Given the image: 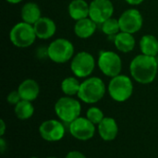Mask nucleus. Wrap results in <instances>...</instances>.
<instances>
[{
  "label": "nucleus",
  "instance_id": "f257e3e1",
  "mask_svg": "<svg viewBox=\"0 0 158 158\" xmlns=\"http://www.w3.org/2000/svg\"><path fill=\"white\" fill-rule=\"evenodd\" d=\"M158 71V59L143 54L136 56L130 64L131 76L141 84L152 83L156 78Z\"/></svg>",
  "mask_w": 158,
  "mask_h": 158
},
{
  "label": "nucleus",
  "instance_id": "f03ea898",
  "mask_svg": "<svg viewBox=\"0 0 158 158\" xmlns=\"http://www.w3.org/2000/svg\"><path fill=\"white\" fill-rule=\"evenodd\" d=\"M106 91V84L101 78L89 77L81 81L77 96L81 102L93 105L103 99Z\"/></svg>",
  "mask_w": 158,
  "mask_h": 158
},
{
  "label": "nucleus",
  "instance_id": "7ed1b4c3",
  "mask_svg": "<svg viewBox=\"0 0 158 158\" xmlns=\"http://www.w3.org/2000/svg\"><path fill=\"white\" fill-rule=\"evenodd\" d=\"M133 89L132 80L124 74H119L111 78L107 86V92L110 97L118 103L129 100L133 94Z\"/></svg>",
  "mask_w": 158,
  "mask_h": 158
},
{
  "label": "nucleus",
  "instance_id": "20e7f679",
  "mask_svg": "<svg viewBox=\"0 0 158 158\" xmlns=\"http://www.w3.org/2000/svg\"><path fill=\"white\" fill-rule=\"evenodd\" d=\"M55 113L60 121L64 123H71L81 117V102L72 96L60 97L55 104Z\"/></svg>",
  "mask_w": 158,
  "mask_h": 158
},
{
  "label": "nucleus",
  "instance_id": "39448f33",
  "mask_svg": "<svg viewBox=\"0 0 158 158\" xmlns=\"http://www.w3.org/2000/svg\"><path fill=\"white\" fill-rule=\"evenodd\" d=\"M36 38L33 25L24 21L16 23L9 31V40L18 48L30 47L34 44Z\"/></svg>",
  "mask_w": 158,
  "mask_h": 158
},
{
  "label": "nucleus",
  "instance_id": "423d86ee",
  "mask_svg": "<svg viewBox=\"0 0 158 158\" xmlns=\"http://www.w3.org/2000/svg\"><path fill=\"white\" fill-rule=\"evenodd\" d=\"M47 52L48 58L51 61L56 64H64L71 61L75 55V48L69 40L65 38H57L47 46Z\"/></svg>",
  "mask_w": 158,
  "mask_h": 158
},
{
  "label": "nucleus",
  "instance_id": "0eeeda50",
  "mask_svg": "<svg viewBox=\"0 0 158 158\" xmlns=\"http://www.w3.org/2000/svg\"><path fill=\"white\" fill-rule=\"evenodd\" d=\"M94 56L86 51H81L74 55L70 61V70L77 78L86 79L91 76L95 69Z\"/></svg>",
  "mask_w": 158,
  "mask_h": 158
},
{
  "label": "nucleus",
  "instance_id": "6e6552de",
  "mask_svg": "<svg viewBox=\"0 0 158 158\" xmlns=\"http://www.w3.org/2000/svg\"><path fill=\"white\" fill-rule=\"evenodd\" d=\"M97 66L104 75L113 78L121 73L122 60L118 53L110 50H102L98 56Z\"/></svg>",
  "mask_w": 158,
  "mask_h": 158
},
{
  "label": "nucleus",
  "instance_id": "1a4fd4ad",
  "mask_svg": "<svg viewBox=\"0 0 158 158\" xmlns=\"http://www.w3.org/2000/svg\"><path fill=\"white\" fill-rule=\"evenodd\" d=\"M118 22L121 31L134 34L142 29L143 18L137 8H129L119 16Z\"/></svg>",
  "mask_w": 158,
  "mask_h": 158
},
{
  "label": "nucleus",
  "instance_id": "9d476101",
  "mask_svg": "<svg viewBox=\"0 0 158 158\" xmlns=\"http://www.w3.org/2000/svg\"><path fill=\"white\" fill-rule=\"evenodd\" d=\"M114 14V5L110 0H93L90 3L89 18L96 24H102Z\"/></svg>",
  "mask_w": 158,
  "mask_h": 158
},
{
  "label": "nucleus",
  "instance_id": "9b49d317",
  "mask_svg": "<svg viewBox=\"0 0 158 158\" xmlns=\"http://www.w3.org/2000/svg\"><path fill=\"white\" fill-rule=\"evenodd\" d=\"M69 130L70 134L79 141H88L94 136L95 125L86 117H79L69 123Z\"/></svg>",
  "mask_w": 158,
  "mask_h": 158
},
{
  "label": "nucleus",
  "instance_id": "f8f14e48",
  "mask_svg": "<svg viewBox=\"0 0 158 158\" xmlns=\"http://www.w3.org/2000/svg\"><path fill=\"white\" fill-rule=\"evenodd\" d=\"M65 127L63 123L57 119H47L43 121L39 126V133L41 137L47 142H58L65 135Z\"/></svg>",
  "mask_w": 158,
  "mask_h": 158
},
{
  "label": "nucleus",
  "instance_id": "ddd939ff",
  "mask_svg": "<svg viewBox=\"0 0 158 158\" xmlns=\"http://www.w3.org/2000/svg\"><path fill=\"white\" fill-rule=\"evenodd\" d=\"M33 28L37 38L41 40L52 38L56 31V22L48 17H42L33 24Z\"/></svg>",
  "mask_w": 158,
  "mask_h": 158
},
{
  "label": "nucleus",
  "instance_id": "4468645a",
  "mask_svg": "<svg viewBox=\"0 0 158 158\" xmlns=\"http://www.w3.org/2000/svg\"><path fill=\"white\" fill-rule=\"evenodd\" d=\"M99 136L106 142L115 140L118 134V126L115 118L105 117L104 119L97 125Z\"/></svg>",
  "mask_w": 158,
  "mask_h": 158
},
{
  "label": "nucleus",
  "instance_id": "2eb2a0df",
  "mask_svg": "<svg viewBox=\"0 0 158 158\" xmlns=\"http://www.w3.org/2000/svg\"><path fill=\"white\" fill-rule=\"evenodd\" d=\"M18 91L22 100L32 102L37 99L40 94V86L33 79H26L20 82Z\"/></svg>",
  "mask_w": 158,
  "mask_h": 158
},
{
  "label": "nucleus",
  "instance_id": "dca6fc26",
  "mask_svg": "<svg viewBox=\"0 0 158 158\" xmlns=\"http://www.w3.org/2000/svg\"><path fill=\"white\" fill-rule=\"evenodd\" d=\"M96 25L97 24L89 17L80 19L75 22L74 33L81 39H88L94 34L96 31Z\"/></svg>",
  "mask_w": 158,
  "mask_h": 158
},
{
  "label": "nucleus",
  "instance_id": "f3484780",
  "mask_svg": "<svg viewBox=\"0 0 158 158\" xmlns=\"http://www.w3.org/2000/svg\"><path fill=\"white\" fill-rule=\"evenodd\" d=\"M90 4L85 0H72L69 4L68 12L69 17L78 21L80 19L89 17Z\"/></svg>",
  "mask_w": 158,
  "mask_h": 158
},
{
  "label": "nucleus",
  "instance_id": "a211bd4d",
  "mask_svg": "<svg viewBox=\"0 0 158 158\" xmlns=\"http://www.w3.org/2000/svg\"><path fill=\"white\" fill-rule=\"evenodd\" d=\"M113 41L116 48L121 53L131 52L136 44L133 34L124 31H119L117 35H115L113 37Z\"/></svg>",
  "mask_w": 158,
  "mask_h": 158
},
{
  "label": "nucleus",
  "instance_id": "6ab92c4d",
  "mask_svg": "<svg viewBox=\"0 0 158 158\" xmlns=\"http://www.w3.org/2000/svg\"><path fill=\"white\" fill-rule=\"evenodd\" d=\"M20 17L22 21L33 25L38 19L42 18L41 8L34 2H27L21 7Z\"/></svg>",
  "mask_w": 158,
  "mask_h": 158
},
{
  "label": "nucleus",
  "instance_id": "aec40b11",
  "mask_svg": "<svg viewBox=\"0 0 158 158\" xmlns=\"http://www.w3.org/2000/svg\"><path fill=\"white\" fill-rule=\"evenodd\" d=\"M140 49L142 54L156 56L158 55V39L152 34H145L140 40Z\"/></svg>",
  "mask_w": 158,
  "mask_h": 158
},
{
  "label": "nucleus",
  "instance_id": "412c9836",
  "mask_svg": "<svg viewBox=\"0 0 158 158\" xmlns=\"http://www.w3.org/2000/svg\"><path fill=\"white\" fill-rule=\"evenodd\" d=\"M14 112H15L16 117L19 119L26 120L32 117V115L34 113V107H33V105L31 104V102L26 101V100H21L15 106Z\"/></svg>",
  "mask_w": 158,
  "mask_h": 158
},
{
  "label": "nucleus",
  "instance_id": "4be33fe9",
  "mask_svg": "<svg viewBox=\"0 0 158 158\" xmlns=\"http://www.w3.org/2000/svg\"><path fill=\"white\" fill-rule=\"evenodd\" d=\"M81 83L77 77H67L61 82V90L63 94L67 96L78 95L80 91Z\"/></svg>",
  "mask_w": 158,
  "mask_h": 158
},
{
  "label": "nucleus",
  "instance_id": "5701e85b",
  "mask_svg": "<svg viewBox=\"0 0 158 158\" xmlns=\"http://www.w3.org/2000/svg\"><path fill=\"white\" fill-rule=\"evenodd\" d=\"M101 29H102V31L109 37H114L119 31H121L118 19H117L113 17L108 19L107 20H106L104 23H102Z\"/></svg>",
  "mask_w": 158,
  "mask_h": 158
},
{
  "label": "nucleus",
  "instance_id": "b1692460",
  "mask_svg": "<svg viewBox=\"0 0 158 158\" xmlns=\"http://www.w3.org/2000/svg\"><path fill=\"white\" fill-rule=\"evenodd\" d=\"M86 118L94 125H98L104 119L105 115H104V112L99 107L92 106L88 108L86 112Z\"/></svg>",
  "mask_w": 158,
  "mask_h": 158
},
{
  "label": "nucleus",
  "instance_id": "393cba45",
  "mask_svg": "<svg viewBox=\"0 0 158 158\" xmlns=\"http://www.w3.org/2000/svg\"><path fill=\"white\" fill-rule=\"evenodd\" d=\"M22 99L20 97V94L19 93L18 90H15V91H12L10 92L7 96H6V101L10 104V105H13V106H16L19 102H20Z\"/></svg>",
  "mask_w": 158,
  "mask_h": 158
},
{
  "label": "nucleus",
  "instance_id": "a878e982",
  "mask_svg": "<svg viewBox=\"0 0 158 158\" xmlns=\"http://www.w3.org/2000/svg\"><path fill=\"white\" fill-rule=\"evenodd\" d=\"M65 158H86V156L79 151H70L67 154Z\"/></svg>",
  "mask_w": 158,
  "mask_h": 158
},
{
  "label": "nucleus",
  "instance_id": "bb28decb",
  "mask_svg": "<svg viewBox=\"0 0 158 158\" xmlns=\"http://www.w3.org/2000/svg\"><path fill=\"white\" fill-rule=\"evenodd\" d=\"M126 3H128L131 6H139L141 5L144 0H124Z\"/></svg>",
  "mask_w": 158,
  "mask_h": 158
},
{
  "label": "nucleus",
  "instance_id": "cd10ccee",
  "mask_svg": "<svg viewBox=\"0 0 158 158\" xmlns=\"http://www.w3.org/2000/svg\"><path fill=\"white\" fill-rule=\"evenodd\" d=\"M0 125H1V128H0V135H1V137H3L4 134H5V132H6V123H5V121L3 119L0 120Z\"/></svg>",
  "mask_w": 158,
  "mask_h": 158
},
{
  "label": "nucleus",
  "instance_id": "c85d7f7f",
  "mask_svg": "<svg viewBox=\"0 0 158 158\" xmlns=\"http://www.w3.org/2000/svg\"><path fill=\"white\" fill-rule=\"evenodd\" d=\"M6 148V142H5V140L3 139V137H1V139H0V151H1V153H2V154H4V153H5Z\"/></svg>",
  "mask_w": 158,
  "mask_h": 158
},
{
  "label": "nucleus",
  "instance_id": "c756f323",
  "mask_svg": "<svg viewBox=\"0 0 158 158\" xmlns=\"http://www.w3.org/2000/svg\"><path fill=\"white\" fill-rule=\"evenodd\" d=\"M7 3L9 4H12V5H17V4H19L20 2H22L23 0H6Z\"/></svg>",
  "mask_w": 158,
  "mask_h": 158
},
{
  "label": "nucleus",
  "instance_id": "7c9ffc66",
  "mask_svg": "<svg viewBox=\"0 0 158 158\" xmlns=\"http://www.w3.org/2000/svg\"><path fill=\"white\" fill-rule=\"evenodd\" d=\"M46 158H57V157H55V156H49V157H46Z\"/></svg>",
  "mask_w": 158,
  "mask_h": 158
},
{
  "label": "nucleus",
  "instance_id": "2f4dec72",
  "mask_svg": "<svg viewBox=\"0 0 158 158\" xmlns=\"http://www.w3.org/2000/svg\"><path fill=\"white\" fill-rule=\"evenodd\" d=\"M31 158H39V157H37V156H32V157H31Z\"/></svg>",
  "mask_w": 158,
  "mask_h": 158
}]
</instances>
